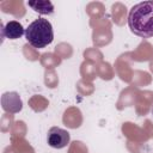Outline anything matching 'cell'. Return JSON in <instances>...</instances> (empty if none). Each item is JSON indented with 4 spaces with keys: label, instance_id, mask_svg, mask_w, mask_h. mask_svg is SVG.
Wrapping results in <instances>:
<instances>
[{
    "label": "cell",
    "instance_id": "8992f818",
    "mask_svg": "<svg viewBox=\"0 0 153 153\" xmlns=\"http://www.w3.org/2000/svg\"><path fill=\"white\" fill-rule=\"evenodd\" d=\"M27 6H30L35 12H38L39 14H53L54 13V6L50 1H29Z\"/></svg>",
    "mask_w": 153,
    "mask_h": 153
},
{
    "label": "cell",
    "instance_id": "5b68a950",
    "mask_svg": "<svg viewBox=\"0 0 153 153\" xmlns=\"http://www.w3.org/2000/svg\"><path fill=\"white\" fill-rule=\"evenodd\" d=\"M23 35H25V29L17 20H11L2 27V36L6 38L17 39L20 38Z\"/></svg>",
    "mask_w": 153,
    "mask_h": 153
},
{
    "label": "cell",
    "instance_id": "277c9868",
    "mask_svg": "<svg viewBox=\"0 0 153 153\" xmlns=\"http://www.w3.org/2000/svg\"><path fill=\"white\" fill-rule=\"evenodd\" d=\"M22 100L16 92H7L2 96V108L5 111L10 112H18L22 110Z\"/></svg>",
    "mask_w": 153,
    "mask_h": 153
},
{
    "label": "cell",
    "instance_id": "6da1fadb",
    "mask_svg": "<svg viewBox=\"0 0 153 153\" xmlns=\"http://www.w3.org/2000/svg\"><path fill=\"white\" fill-rule=\"evenodd\" d=\"M130 31L141 37H153V1H142L134 5L128 14Z\"/></svg>",
    "mask_w": 153,
    "mask_h": 153
},
{
    "label": "cell",
    "instance_id": "7a4b0ae2",
    "mask_svg": "<svg viewBox=\"0 0 153 153\" xmlns=\"http://www.w3.org/2000/svg\"><path fill=\"white\" fill-rule=\"evenodd\" d=\"M25 38L32 47L38 49L49 45L54 39L51 23L45 18L35 19L25 29Z\"/></svg>",
    "mask_w": 153,
    "mask_h": 153
},
{
    "label": "cell",
    "instance_id": "52a82bcc",
    "mask_svg": "<svg viewBox=\"0 0 153 153\" xmlns=\"http://www.w3.org/2000/svg\"><path fill=\"white\" fill-rule=\"evenodd\" d=\"M151 111H152V115H153V106H152V110Z\"/></svg>",
    "mask_w": 153,
    "mask_h": 153
},
{
    "label": "cell",
    "instance_id": "3957f363",
    "mask_svg": "<svg viewBox=\"0 0 153 153\" xmlns=\"http://www.w3.org/2000/svg\"><path fill=\"white\" fill-rule=\"evenodd\" d=\"M71 141V135L67 130L60 127H51L47 135V142L50 147L61 149L65 148Z\"/></svg>",
    "mask_w": 153,
    "mask_h": 153
}]
</instances>
